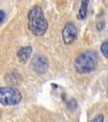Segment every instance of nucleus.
<instances>
[{
	"label": "nucleus",
	"mask_w": 108,
	"mask_h": 122,
	"mask_svg": "<svg viewBox=\"0 0 108 122\" xmlns=\"http://www.w3.org/2000/svg\"><path fill=\"white\" fill-rule=\"evenodd\" d=\"M22 99L20 91L15 87H0V103L4 106H14Z\"/></svg>",
	"instance_id": "7ed1b4c3"
},
{
	"label": "nucleus",
	"mask_w": 108,
	"mask_h": 122,
	"mask_svg": "<svg viewBox=\"0 0 108 122\" xmlns=\"http://www.w3.org/2000/svg\"><path fill=\"white\" fill-rule=\"evenodd\" d=\"M98 56L92 51H86L81 53L75 60V68L80 74H86L93 72L96 68Z\"/></svg>",
	"instance_id": "f03ea898"
},
{
	"label": "nucleus",
	"mask_w": 108,
	"mask_h": 122,
	"mask_svg": "<svg viewBox=\"0 0 108 122\" xmlns=\"http://www.w3.org/2000/svg\"><path fill=\"white\" fill-rule=\"evenodd\" d=\"M91 122H104V116L103 114H98L92 120Z\"/></svg>",
	"instance_id": "1a4fd4ad"
},
{
	"label": "nucleus",
	"mask_w": 108,
	"mask_h": 122,
	"mask_svg": "<svg viewBox=\"0 0 108 122\" xmlns=\"http://www.w3.org/2000/svg\"><path fill=\"white\" fill-rule=\"evenodd\" d=\"M28 29L35 36H43L48 29V21L40 6L34 5L28 13Z\"/></svg>",
	"instance_id": "f257e3e1"
},
{
	"label": "nucleus",
	"mask_w": 108,
	"mask_h": 122,
	"mask_svg": "<svg viewBox=\"0 0 108 122\" xmlns=\"http://www.w3.org/2000/svg\"><path fill=\"white\" fill-rule=\"evenodd\" d=\"M68 107H69L71 109H74V108L76 107V102L73 99L71 100L70 103H68Z\"/></svg>",
	"instance_id": "9b49d317"
},
{
	"label": "nucleus",
	"mask_w": 108,
	"mask_h": 122,
	"mask_svg": "<svg viewBox=\"0 0 108 122\" xmlns=\"http://www.w3.org/2000/svg\"><path fill=\"white\" fill-rule=\"evenodd\" d=\"M33 53V47L30 46H21L20 48L17 51L16 56L20 63L21 64H26L30 59Z\"/></svg>",
	"instance_id": "423d86ee"
},
{
	"label": "nucleus",
	"mask_w": 108,
	"mask_h": 122,
	"mask_svg": "<svg viewBox=\"0 0 108 122\" xmlns=\"http://www.w3.org/2000/svg\"><path fill=\"white\" fill-rule=\"evenodd\" d=\"M77 37V29L73 22L68 21L62 29V39L64 44L69 45L76 40Z\"/></svg>",
	"instance_id": "20e7f679"
},
{
	"label": "nucleus",
	"mask_w": 108,
	"mask_h": 122,
	"mask_svg": "<svg viewBox=\"0 0 108 122\" xmlns=\"http://www.w3.org/2000/svg\"><path fill=\"white\" fill-rule=\"evenodd\" d=\"M101 51L103 53V55L104 56L105 58L108 57V41L106 40L102 43L101 46Z\"/></svg>",
	"instance_id": "6e6552de"
},
{
	"label": "nucleus",
	"mask_w": 108,
	"mask_h": 122,
	"mask_svg": "<svg viewBox=\"0 0 108 122\" xmlns=\"http://www.w3.org/2000/svg\"><path fill=\"white\" fill-rule=\"evenodd\" d=\"M31 65L33 69L38 73H44L49 68V60L44 56L38 55L35 56L31 61Z\"/></svg>",
	"instance_id": "39448f33"
},
{
	"label": "nucleus",
	"mask_w": 108,
	"mask_h": 122,
	"mask_svg": "<svg viewBox=\"0 0 108 122\" xmlns=\"http://www.w3.org/2000/svg\"><path fill=\"white\" fill-rule=\"evenodd\" d=\"M89 4V0H80V5L79 9H78L77 15H76L78 20H84L86 17Z\"/></svg>",
	"instance_id": "0eeeda50"
},
{
	"label": "nucleus",
	"mask_w": 108,
	"mask_h": 122,
	"mask_svg": "<svg viewBox=\"0 0 108 122\" xmlns=\"http://www.w3.org/2000/svg\"><path fill=\"white\" fill-rule=\"evenodd\" d=\"M5 17H6V15L5 13L0 9V23H2L3 20H5Z\"/></svg>",
	"instance_id": "f8f14e48"
},
{
	"label": "nucleus",
	"mask_w": 108,
	"mask_h": 122,
	"mask_svg": "<svg viewBox=\"0 0 108 122\" xmlns=\"http://www.w3.org/2000/svg\"><path fill=\"white\" fill-rule=\"evenodd\" d=\"M105 26H106V23H105V21H103V20H101V21H99V22H98L97 25H96L97 29L98 31L103 30L104 28H105Z\"/></svg>",
	"instance_id": "9d476101"
}]
</instances>
